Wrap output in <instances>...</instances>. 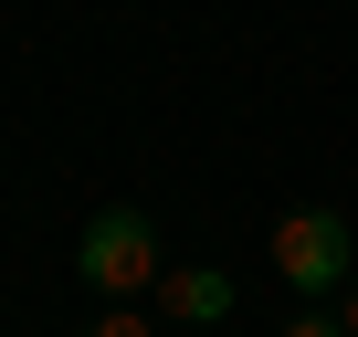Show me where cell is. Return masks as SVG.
I'll list each match as a JSON object with an SVG mask.
<instances>
[{"label": "cell", "instance_id": "cell-5", "mask_svg": "<svg viewBox=\"0 0 358 337\" xmlns=\"http://www.w3.org/2000/svg\"><path fill=\"white\" fill-rule=\"evenodd\" d=\"M85 337H148V316H127V306H116V316H95Z\"/></svg>", "mask_w": 358, "mask_h": 337}, {"label": "cell", "instance_id": "cell-3", "mask_svg": "<svg viewBox=\"0 0 358 337\" xmlns=\"http://www.w3.org/2000/svg\"><path fill=\"white\" fill-rule=\"evenodd\" d=\"M232 306H243V285H232L222 264H190V274H158V316H179V327H232Z\"/></svg>", "mask_w": 358, "mask_h": 337}, {"label": "cell", "instance_id": "cell-1", "mask_svg": "<svg viewBox=\"0 0 358 337\" xmlns=\"http://www.w3.org/2000/svg\"><path fill=\"white\" fill-rule=\"evenodd\" d=\"M74 274L95 285V295H116V306H137L169 264H158V222L137 211V201H106L95 222H85V243H74Z\"/></svg>", "mask_w": 358, "mask_h": 337}, {"label": "cell", "instance_id": "cell-2", "mask_svg": "<svg viewBox=\"0 0 358 337\" xmlns=\"http://www.w3.org/2000/svg\"><path fill=\"white\" fill-rule=\"evenodd\" d=\"M274 274L316 306V295H348V274H358V243H348V211H285L274 222Z\"/></svg>", "mask_w": 358, "mask_h": 337}, {"label": "cell", "instance_id": "cell-4", "mask_svg": "<svg viewBox=\"0 0 358 337\" xmlns=\"http://www.w3.org/2000/svg\"><path fill=\"white\" fill-rule=\"evenodd\" d=\"M285 337H348V316H316V306H306V316H295Z\"/></svg>", "mask_w": 358, "mask_h": 337}, {"label": "cell", "instance_id": "cell-6", "mask_svg": "<svg viewBox=\"0 0 358 337\" xmlns=\"http://www.w3.org/2000/svg\"><path fill=\"white\" fill-rule=\"evenodd\" d=\"M337 316H348V337H358V274H348V306H337Z\"/></svg>", "mask_w": 358, "mask_h": 337}]
</instances>
